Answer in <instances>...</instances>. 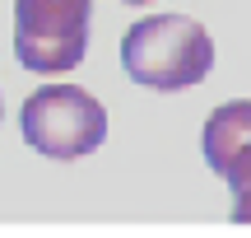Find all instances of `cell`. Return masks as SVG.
<instances>
[{
    "instance_id": "obj_3",
    "label": "cell",
    "mask_w": 251,
    "mask_h": 238,
    "mask_svg": "<svg viewBox=\"0 0 251 238\" xmlns=\"http://www.w3.org/2000/svg\"><path fill=\"white\" fill-rule=\"evenodd\" d=\"M89 0H14V56L33 75H65L89 52Z\"/></svg>"
},
{
    "instance_id": "obj_1",
    "label": "cell",
    "mask_w": 251,
    "mask_h": 238,
    "mask_svg": "<svg viewBox=\"0 0 251 238\" xmlns=\"http://www.w3.org/2000/svg\"><path fill=\"white\" fill-rule=\"evenodd\" d=\"M121 65L144 89L177 93L200 84L214 70V37L205 33V24H196L186 14H149L126 28Z\"/></svg>"
},
{
    "instance_id": "obj_4",
    "label": "cell",
    "mask_w": 251,
    "mask_h": 238,
    "mask_svg": "<svg viewBox=\"0 0 251 238\" xmlns=\"http://www.w3.org/2000/svg\"><path fill=\"white\" fill-rule=\"evenodd\" d=\"M200 149H205V164L214 168V173H224L242 149H251V103L237 98V103H224V108L209 112Z\"/></svg>"
},
{
    "instance_id": "obj_5",
    "label": "cell",
    "mask_w": 251,
    "mask_h": 238,
    "mask_svg": "<svg viewBox=\"0 0 251 238\" xmlns=\"http://www.w3.org/2000/svg\"><path fill=\"white\" fill-rule=\"evenodd\" d=\"M219 178L233 187V220L237 224H251V149H242Z\"/></svg>"
},
{
    "instance_id": "obj_6",
    "label": "cell",
    "mask_w": 251,
    "mask_h": 238,
    "mask_svg": "<svg viewBox=\"0 0 251 238\" xmlns=\"http://www.w3.org/2000/svg\"><path fill=\"white\" fill-rule=\"evenodd\" d=\"M121 5H149V0H121Z\"/></svg>"
},
{
    "instance_id": "obj_2",
    "label": "cell",
    "mask_w": 251,
    "mask_h": 238,
    "mask_svg": "<svg viewBox=\"0 0 251 238\" xmlns=\"http://www.w3.org/2000/svg\"><path fill=\"white\" fill-rule=\"evenodd\" d=\"M24 140L47 159H84L107 140V112L79 84H42L24 103Z\"/></svg>"
}]
</instances>
